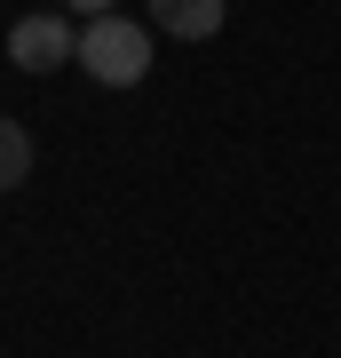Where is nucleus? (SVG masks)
Masks as SVG:
<instances>
[{"instance_id":"nucleus-1","label":"nucleus","mask_w":341,"mask_h":358,"mask_svg":"<svg viewBox=\"0 0 341 358\" xmlns=\"http://www.w3.org/2000/svg\"><path fill=\"white\" fill-rule=\"evenodd\" d=\"M79 72L96 80V88H135L143 72H151V32L135 24V16H96L88 32H79Z\"/></svg>"},{"instance_id":"nucleus-2","label":"nucleus","mask_w":341,"mask_h":358,"mask_svg":"<svg viewBox=\"0 0 341 358\" xmlns=\"http://www.w3.org/2000/svg\"><path fill=\"white\" fill-rule=\"evenodd\" d=\"M8 56H16V72H56V64L79 56V24L72 16H16Z\"/></svg>"},{"instance_id":"nucleus-3","label":"nucleus","mask_w":341,"mask_h":358,"mask_svg":"<svg viewBox=\"0 0 341 358\" xmlns=\"http://www.w3.org/2000/svg\"><path fill=\"white\" fill-rule=\"evenodd\" d=\"M222 16H230V0H151V24L175 32V40H206V32H222Z\"/></svg>"},{"instance_id":"nucleus-4","label":"nucleus","mask_w":341,"mask_h":358,"mask_svg":"<svg viewBox=\"0 0 341 358\" xmlns=\"http://www.w3.org/2000/svg\"><path fill=\"white\" fill-rule=\"evenodd\" d=\"M24 176H32V128L24 120H0V192H16Z\"/></svg>"},{"instance_id":"nucleus-5","label":"nucleus","mask_w":341,"mask_h":358,"mask_svg":"<svg viewBox=\"0 0 341 358\" xmlns=\"http://www.w3.org/2000/svg\"><path fill=\"white\" fill-rule=\"evenodd\" d=\"M63 16H88L96 24V16H119V0H63Z\"/></svg>"}]
</instances>
